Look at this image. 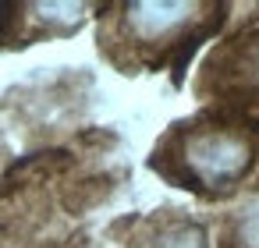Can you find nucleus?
Listing matches in <instances>:
<instances>
[{
	"mask_svg": "<svg viewBox=\"0 0 259 248\" xmlns=\"http://www.w3.org/2000/svg\"><path fill=\"white\" fill-rule=\"evenodd\" d=\"M188 163L199 170V177L206 181H231L245 170L248 163V149L245 142H238L234 135L224 131H206L199 138H192L188 145Z\"/></svg>",
	"mask_w": 259,
	"mask_h": 248,
	"instance_id": "obj_1",
	"label": "nucleus"
},
{
	"mask_svg": "<svg viewBox=\"0 0 259 248\" xmlns=\"http://www.w3.org/2000/svg\"><path fill=\"white\" fill-rule=\"evenodd\" d=\"M192 15L188 4H139L132 8V25L142 36H163Z\"/></svg>",
	"mask_w": 259,
	"mask_h": 248,
	"instance_id": "obj_2",
	"label": "nucleus"
},
{
	"mask_svg": "<svg viewBox=\"0 0 259 248\" xmlns=\"http://www.w3.org/2000/svg\"><path fill=\"white\" fill-rule=\"evenodd\" d=\"M241 237H245L248 248H259V202L245 213V220H241Z\"/></svg>",
	"mask_w": 259,
	"mask_h": 248,
	"instance_id": "obj_3",
	"label": "nucleus"
},
{
	"mask_svg": "<svg viewBox=\"0 0 259 248\" xmlns=\"http://www.w3.org/2000/svg\"><path fill=\"white\" fill-rule=\"evenodd\" d=\"M160 248H202V244H199V237H195V234H170Z\"/></svg>",
	"mask_w": 259,
	"mask_h": 248,
	"instance_id": "obj_4",
	"label": "nucleus"
}]
</instances>
